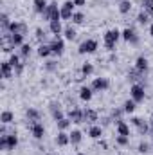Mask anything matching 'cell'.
<instances>
[{
    "label": "cell",
    "instance_id": "cell-31",
    "mask_svg": "<svg viewBox=\"0 0 153 155\" xmlns=\"http://www.w3.org/2000/svg\"><path fill=\"white\" fill-rule=\"evenodd\" d=\"M81 139H83V134H81L79 130H72V132H70V144L77 146V144L81 143Z\"/></svg>",
    "mask_w": 153,
    "mask_h": 155
},
{
    "label": "cell",
    "instance_id": "cell-46",
    "mask_svg": "<svg viewBox=\"0 0 153 155\" xmlns=\"http://www.w3.org/2000/svg\"><path fill=\"white\" fill-rule=\"evenodd\" d=\"M150 130H151V132H153V119H151V121H150Z\"/></svg>",
    "mask_w": 153,
    "mask_h": 155
},
{
    "label": "cell",
    "instance_id": "cell-26",
    "mask_svg": "<svg viewBox=\"0 0 153 155\" xmlns=\"http://www.w3.org/2000/svg\"><path fill=\"white\" fill-rule=\"evenodd\" d=\"M132 11V2L130 0H121L119 2V13L121 15H128Z\"/></svg>",
    "mask_w": 153,
    "mask_h": 155
},
{
    "label": "cell",
    "instance_id": "cell-3",
    "mask_svg": "<svg viewBox=\"0 0 153 155\" xmlns=\"http://www.w3.org/2000/svg\"><path fill=\"white\" fill-rule=\"evenodd\" d=\"M43 18H45L47 22L61 20V11H60V7H58V4H56V2H50V4L47 5V11L43 13Z\"/></svg>",
    "mask_w": 153,
    "mask_h": 155
},
{
    "label": "cell",
    "instance_id": "cell-4",
    "mask_svg": "<svg viewBox=\"0 0 153 155\" xmlns=\"http://www.w3.org/2000/svg\"><path fill=\"white\" fill-rule=\"evenodd\" d=\"M97 47H99V43H97L96 40H85V41L79 43L77 52H79V54H92V52L97 51Z\"/></svg>",
    "mask_w": 153,
    "mask_h": 155
},
{
    "label": "cell",
    "instance_id": "cell-14",
    "mask_svg": "<svg viewBox=\"0 0 153 155\" xmlns=\"http://www.w3.org/2000/svg\"><path fill=\"white\" fill-rule=\"evenodd\" d=\"M49 110H50V116L54 121H60V119H63L65 114H63V110L60 108V105H56V103H50L49 105Z\"/></svg>",
    "mask_w": 153,
    "mask_h": 155
},
{
    "label": "cell",
    "instance_id": "cell-25",
    "mask_svg": "<svg viewBox=\"0 0 153 155\" xmlns=\"http://www.w3.org/2000/svg\"><path fill=\"white\" fill-rule=\"evenodd\" d=\"M13 121H15L13 112H9V110H4V112L0 114V123H2V124H11Z\"/></svg>",
    "mask_w": 153,
    "mask_h": 155
},
{
    "label": "cell",
    "instance_id": "cell-13",
    "mask_svg": "<svg viewBox=\"0 0 153 155\" xmlns=\"http://www.w3.org/2000/svg\"><path fill=\"white\" fill-rule=\"evenodd\" d=\"M9 33L11 35H27V25L24 24V22H11V25H9Z\"/></svg>",
    "mask_w": 153,
    "mask_h": 155
},
{
    "label": "cell",
    "instance_id": "cell-17",
    "mask_svg": "<svg viewBox=\"0 0 153 155\" xmlns=\"http://www.w3.org/2000/svg\"><path fill=\"white\" fill-rule=\"evenodd\" d=\"M49 29H50V33H52L54 36H60V35L63 33L61 20H52V22H49Z\"/></svg>",
    "mask_w": 153,
    "mask_h": 155
},
{
    "label": "cell",
    "instance_id": "cell-30",
    "mask_svg": "<svg viewBox=\"0 0 153 155\" xmlns=\"http://www.w3.org/2000/svg\"><path fill=\"white\" fill-rule=\"evenodd\" d=\"M56 124H58V130H60V132H65L67 128H70V124H72V121H70L69 117H63V119H60V121H56Z\"/></svg>",
    "mask_w": 153,
    "mask_h": 155
},
{
    "label": "cell",
    "instance_id": "cell-40",
    "mask_svg": "<svg viewBox=\"0 0 153 155\" xmlns=\"http://www.w3.org/2000/svg\"><path fill=\"white\" fill-rule=\"evenodd\" d=\"M137 152H139V153H148V152H150V144H148L146 141H141V143H139Z\"/></svg>",
    "mask_w": 153,
    "mask_h": 155
},
{
    "label": "cell",
    "instance_id": "cell-19",
    "mask_svg": "<svg viewBox=\"0 0 153 155\" xmlns=\"http://www.w3.org/2000/svg\"><path fill=\"white\" fill-rule=\"evenodd\" d=\"M101 135H103V126L90 124V128H88V137H90V139H99Z\"/></svg>",
    "mask_w": 153,
    "mask_h": 155
},
{
    "label": "cell",
    "instance_id": "cell-1",
    "mask_svg": "<svg viewBox=\"0 0 153 155\" xmlns=\"http://www.w3.org/2000/svg\"><path fill=\"white\" fill-rule=\"evenodd\" d=\"M16 144H18V137H16L15 132L5 134V135H0V150H4V152H11V150L16 148Z\"/></svg>",
    "mask_w": 153,
    "mask_h": 155
},
{
    "label": "cell",
    "instance_id": "cell-22",
    "mask_svg": "<svg viewBox=\"0 0 153 155\" xmlns=\"http://www.w3.org/2000/svg\"><path fill=\"white\" fill-rule=\"evenodd\" d=\"M83 114H85V123H88V124H96V121H97V112H96V110L86 108V110H83Z\"/></svg>",
    "mask_w": 153,
    "mask_h": 155
},
{
    "label": "cell",
    "instance_id": "cell-45",
    "mask_svg": "<svg viewBox=\"0 0 153 155\" xmlns=\"http://www.w3.org/2000/svg\"><path fill=\"white\" fill-rule=\"evenodd\" d=\"M150 35H151V38H153V24L150 25Z\"/></svg>",
    "mask_w": 153,
    "mask_h": 155
},
{
    "label": "cell",
    "instance_id": "cell-36",
    "mask_svg": "<svg viewBox=\"0 0 153 155\" xmlns=\"http://www.w3.org/2000/svg\"><path fill=\"white\" fill-rule=\"evenodd\" d=\"M142 9H144L150 16H153V0H142Z\"/></svg>",
    "mask_w": 153,
    "mask_h": 155
},
{
    "label": "cell",
    "instance_id": "cell-34",
    "mask_svg": "<svg viewBox=\"0 0 153 155\" xmlns=\"http://www.w3.org/2000/svg\"><path fill=\"white\" fill-rule=\"evenodd\" d=\"M94 72V65L92 63H83V67H81V74H83V78L90 76Z\"/></svg>",
    "mask_w": 153,
    "mask_h": 155
},
{
    "label": "cell",
    "instance_id": "cell-48",
    "mask_svg": "<svg viewBox=\"0 0 153 155\" xmlns=\"http://www.w3.org/2000/svg\"><path fill=\"white\" fill-rule=\"evenodd\" d=\"M77 155H85V153H77Z\"/></svg>",
    "mask_w": 153,
    "mask_h": 155
},
{
    "label": "cell",
    "instance_id": "cell-20",
    "mask_svg": "<svg viewBox=\"0 0 153 155\" xmlns=\"http://www.w3.org/2000/svg\"><path fill=\"white\" fill-rule=\"evenodd\" d=\"M9 43H11L13 49L22 47V45H24V35H11V33H9Z\"/></svg>",
    "mask_w": 153,
    "mask_h": 155
},
{
    "label": "cell",
    "instance_id": "cell-21",
    "mask_svg": "<svg viewBox=\"0 0 153 155\" xmlns=\"http://www.w3.org/2000/svg\"><path fill=\"white\" fill-rule=\"evenodd\" d=\"M92 96H94L92 87H81V88H79V97H81L83 101H90Z\"/></svg>",
    "mask_w": 153,
    "mask_h": 155
},
{
    "label": "cell",
    "instance_id": "cell-6",
    "mask_svg": "<svg viewBox=\"0 0 153 155\" xmlns=\"http://www.w3.org/2000/svg\"><path fill=\"white\" fill-rule=\"evenodd\" d=\"M74 7H76V4H74L72 0L63 2V5L60 7V11H61V20H72V15L76 13Z\"/></svg>",
    "mask_w": 153,
    "mask_h": 155
},
{
    "label": "cell",
    "instance_id": "cell-42",
    "mask_svg": "<svg viewBox=\"0 0 153 155\" xmlns=\"http://www.w3.org/2000/svg\"><path fill=\"white\" fill-rule=\"evenodd\" d=\"M115 143H117L119 146H126V144L130 143V137H124V135H117V139H115Z\"/></svg>",
    "mask_w": 153,
    "mask_h": 155
},
{
    "label": "cell",
    "instance_id": "cell-39",
    "mask_svg": "<svg viewBox=\"0 0 153 155\" xmlns=\"http://www.w3.org/2000/svg\"><path fill=\"white\" fill-rule=\"evenodd\" d=\"M34 36H36V40H38L40 45H41V43H45V33H43V29H41V27H38V29L34 31Z\"/></svg>",
    "mask_w": 153,
    "mask_h": 155
},
{
    "label": "cell",
    "instance_id": "cell-28",
    "mask_svg": "<svg viewBox=\"0 0 153 155\" xmlns=\"http://www.w3.org/2000/svg\"><path fill=\"white\" fill-rule=\"evenodd\" d=\"M31 52H33V47H31L29 43H24V45L20 47V56H22V60H29Z\"/></svg>",
    "mask_w": 153,
    "mask_h": 155
},
{
    "label": "cell",
    "instance_id": "cell-41",
    "mask_svg": "<svg viewBox=\"0 0 153 155\" xmlns=\"http://www.w3.org/2000/svg\"><path fill=\"white\" fill-rule=\"evenodd\" d=\"M137 132H139L141 135H146V134L150 132V123H146V121H144V123H142V124L137 128Z\"/></svg>",
    "mask_w": 153,
    "mask_h": 155
},
{
    "label": "cell",
    "instance_id": "cell-16",
    "mask_svg": "<svg viewBox=\"0 0 153 155\" xmlns=\"http://www.w3.org/2000/svg\"><path fill=\"white\" fill-rule=\"evenodd\" d=\"M56 144H58V146H67V144H70V134H67V132H58V135H56Z\"/></svg>",
    "mask_w": 153,
    "mask_h": 155
},
{
    "label": "cell",
    "instance_id": "cell-33",
    "mask_svg": "<svg viewBox=\"0 0 153 155\" xmlns=\"http://www.w3.org/2000/svg\"><path fill=\"white\" fill-rule=\"evenodd\" d=\"M0 24H2V31H9L11 20H9V16H7L5 13H2V16H0Z\"/></svg>",
    "mask_w": 153,
    "mask_h": 155
},
{
    "label": "cell",
    "instance_id": "cell-12",
    "mask_svg": "<svg viewBox=\"0 0 153 155\" xmlns=\"http://www.w3.org/2000/svg\"><path fill=\"white\" fill-rule=\"evenodd\" d=\"M0 72H2V78H4V79H11V78H13L15 67L9 63V60H4V61H0Z\"/></svg>",
    "mask_w": 153,
    "mask_h": 155
},
{
    "label": "cell",
    "instance_id": "cell-8",
    "mask_svg": "<svg viewBox=\"0 0 153 155\" xmlns=\"http://www.w3.org/2000/svg\"><path fill=\"white\" fill-rule=\"evenodd\" d=\"M49 45H50V49H52V54H54V56H61V54L65 52V41L60 38V36H56V38L49 43Z\"/></svg>",
    "mask_w": 153,
    "mask_h": 155
},
{
    "label": "cell",
    "instance_id": "cell-15",
    "mask_svg": "<svg viewBox=\"0 0 153 155\" xmlns=\"http://www.w3.org/2000/svg\"><path fill=\"white\" fill-rule=\"evenodd\" d=\"M115 124H117V135H124V137H130V126L122 121V119H119V121H115Z\"/></svg>",
    "mask_w": 153,
    "mask_h": 155
},
{
    "label": "cell",
    "instance_id": "cell-2",
    "mask_svg": "<svg viewBox=\"0 0 153 155\" xmlns=\"http://www.w3.org/2000/svg\"><path fill=\"white\" fill-rule=\"evenodd\" d=\"M121 38V31H117V29H108L106 33H105V47L108 49V51H115V43L119 41Z\"/></svg>",
    "mask_w": 153,
    "mask_h": 155
},
{
    "label": "cell",
    "instance_id": "cell-35",
    "mask_svg": "<svg viewBox=\"0 0 153 155\" xmlns=\"http://www.w3.org/2000/svg\"><path fill=\"white\" fill-rule=\"evenodd\" d=\"M63 35H65V38L70 40V41L77 36V33H76V29H74V27H67V29H63Z\"/></svg>",
    "mask_w": 153,
    "mask_h": 155
},
{
    "label": "cell",
    "instance_id": "cell-29",
    "mask_svg": "<svg viewBox=\"0 0 153 155\" xmlns=\"http://www.w3.org/2000/svg\"><path fill=\"white\" fill-rule=\"evenodd\" d=\"M122 108H124V114H133L135 108H137V103H135L133 99H128V101H124Z\"/></svg>",
    "mask_w": 153,
    "mask_h": 155
},
{
    "label": "cell",
    "instance_id": "cell-23",
    "mask_svg": "<svg viewBox=\"0 0 153 155\" xmlns=\"http://www.w3.org/2000/svg\"><path fill=\"white\" fill-rule=\"evenodd\" d=\"M33 5H34V11L38 13V15H43L45 11H47V0H34L33 2Z\"/></svg>",
    "mask_w": 153,
    "mask_h": 155
},
{
    "label": "cell",
    "instance_id": "cell-27",
    "mask_svg": "<svg viewBox=\"0 0 153 155\" xmlns=\"http://www.w3.org/2000/svg\"><path fill=\"white\" fill-rule=\"evenodd\" d=\"M25 116H27V119H29V123H36V121H40V112L36 110V108H27Z\"/></svg>",
    "mask_w": 153,
    "mask_h": 155
},
{
    "label": "cell",
    "instance_id": "cell-32",
    "mask_svg": "<svg viewBox=\"0 0 153 155\" xmlns=\"http://www.w3.org/2000/svg\"><path fill=\"white\" fill-rule=\"evenodd\" d=\"M150 18H151V16H150V15H148L144 9H142V11L137 15V22H139V24H142V25H146V24L150 22Z\"/></svg>",
    "mask_w": 153,
    "mask_h": 155
},
{
    "label": "cell",
    "instance_id": "cell-37",
    "mask_svg": "<svg viewBox=\"0 0 153 155\" xmlns=\"http://www.w3.org/2000/svg\"><path fill=\"white\" fill-rule=\"evenodd\" d=\"M9 63L16 69V67L22 63V61H20V56H18V54H15V52H11V56H9Z\"/></svg>",
    "mask_w": 153,
    "mask_h": 155
},
{
    "label": "cell",
    "instance_id": "cell-44",
    "mask_svg": "<svg viewBox=\"0 0 153 155\" xmlns=\"http://www.w3.org/2000/svg\"><path fill=\"white\" fill-rule=\"evenodd\" d=\"M72 2H74L76 5H85V4H86V0H72Z\"/></svg>",
    "mask_w": 153,
    "mask_h": 155
},
{
    "label": "cell",
    "instance_id": "cell-10",
    "mask_svg": "<svg viewBox=\"0 0 153 155\" xmlns=\"http://www.w3.org/2000/svg\"><path fill=\"white\" fill-rule=\"evenodd\" d=\"M121 38L124 40V41H128V43H132V45H137V43H139V36H137V33H135L132 27H126V29L121 33Z\"/></svg>",
    "mask_w": 153,
    "mask_h": 155
},
{
    "label": "cell",
    "instance_id": "cell-11",
    "mask_svg": "<svg viewBox=\"0 0 153 155\" xmlns=\"http://www.w3.org/2000/svg\"><path fill=\"white\" fill-rule=\"evenodd\" d=\"M29 130H31V134H33L34 139H43V135H45V126H43L40 121L29 123Z\"/></svg>",
    "mask_w": 153,
    "mask_h": 155
},
{
    "label": "cell",
    "instance_id": "cell-43",
    "mask_svg": "<svg viewBox=\"0 0 153 155\" xmlns=\"http://www.w3.org/2000/svg\"><path fill=\"white\" fill-rule=\"evenodd\" d=\"M45 69H47V71H54V69H56V61H47Z\"/></svg>",
    "mask_w": 153,
    "mask_h": 155
},
{
    "label": "cell",
    "instance_id": "cell-5",
    "mask_svg": "<svg viewBox=\"0 0 153 155\" xmlns=\"http://www.w3.org/2000/svg\"><path fill=\"white\" fill-rule=\"evenodd\" d=\"M130 96L135 103H142L144 97H146V92H144V87L141 83H133L132 88H130Z\"/></svg>",
    "mask_w": 153,
    "mask_h": 155
},
{
    "label": "cell",
    "instance_id": "cell-47",
    "mask_svg": "<svg viewBox=\"0 0 153 155\" xmlns=\"http://www.w3.org/2000/svg\"><path fill=\"white\" fill-rule=\"evenodd\" d=\"M151 134H153V132H151ZM151 146H153V135H151Z\"/></svg>",
    "mask_w": 153,
    "mask_h": 155
},
{
    "label": "cell",
    "instance_id": "cell-9",
    "mask_svg": "<svg viewBox=\"0 0 153 155\" xmlns=\"http://www.w3.org/2000/svg\"><path fill=\"white\" fill-rule=\"evenodd\" d=\"M92 90L94 92H103V90H108V87H110V81L106 79V78H96L94 81H92Z\"/></svg>",
    "mask_w": 153,
    "mask_h": 155
},
{
    "label": "cell",
    "instance_id": "cell-38",
    "mask_svg": "<svg viewBox=\"0 0 153 155\" xmlns=\"http://www.w3.org/2000/svg\"><path fill=\"white\" fill-rule=\"evenodd\" d=\"M72 22H74V24H77V25H79V24H83V22H85V15H83L81 11L74 13V15H72Z\"/></svg>",
    "mask_w": 153,
    "mask_h": 155
},
{
    "label": "cell",
    "instance_id": "cell-24",
    "mask_svg": "<svg viewBox=\"0 0 153 155\" xmlns=\"http://www.w3.org/2000/svg\"><path fill=\"white\" fill-rule=\"evenodd\" d=\"M50 54H52V49H50L49 43H41L38 47V56L40 58H47V56H50Z\"/></svg>",
    "mask_w": 153,
    "mask_h": 155
},
{
    "label": "cell",
    "instance_id": "cell-18",
    "mask_svg": "<svg viewBox=\"0 0 153 155\" xmlns=\"http://www.w3.org/2000/svg\"><path fill=\"white\" fill-rule=\"evenodd\" d=\"M148 67H150V63H148V58H144V56H139L137 58V61H135V69L139 71V72H146L148 71Z\"/></svg>",
    "mask_w": 153,
    "mask_h": 155
},
{
    "label": "cell",
    "instance_id": "cell-7",
    "mask_svg": "<svg viewBox=\"0 0 153 155\" xmlns=\"http://www.w3.org/2000/svg\"><path fill=\"white\" fill-rule=\"evenodd\" d=\"M67 117H69L74 124H81V123H85V114H83V110H79L77 107H72V108L69 110Z\"/></svg>",
    "mask_w": 153,
    "mask_h": 155
}]
</instances>
